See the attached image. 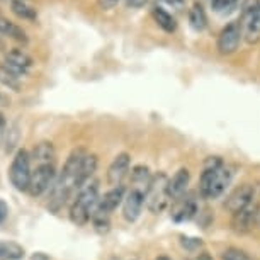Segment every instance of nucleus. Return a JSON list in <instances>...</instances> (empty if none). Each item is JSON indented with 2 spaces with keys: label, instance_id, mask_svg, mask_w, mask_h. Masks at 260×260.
<instances>
[{
  "label": "nucleus",
  "instance_id": "1",
  "mask_svg": "<svg viewBox=\"0 0 260 260\" xmlns=\"http://www.w3.org/2000/svg\"><path fill=\"white\" fill-rule=\"evenodd\" d=\"M233 179V170L224 165L219 156H209L204 164V172L201 175V192L204 198L221 196Z\"/></svg>",
  "mask_w": 260,
  "mask_h": 260
},
{
  "label": "nucleus",
  "instance_id": "2",
  "mask_svg": "<svg viewBox=\"0 0 260 260\" xmlns=\"http://www.w3.org/2000/svg\"><path fill=\"white\" fill-rule=\"evenodd\" d=\"M99 203V184L95 180L85 184L78 190L75 201L70 208V221L77 226H83L92 218V211Z\"/></svg>",
  "mask_w": 260,
  "mask_h": 260
},
{
  "label": "nucleus",
  "instance_id": "3",
  "mask_svg": "<svg viewBox=\"0 0 260 260\" xmlns=\"http://www.w3.org/2000/svg\"><path fill=\"white\" fill-rule=\"evenodd\" d=\"M31 155L26 150H19L12 158L11 169H9V179L11 184L21 192H27L29 182H31Z\"/></svg>",
  "mask_w": 260,
  "mask_h": 260
},
{
  "label": "nucleus",
  "instance_id": "4",
  "mask_svg": "<svg viewBox=\"0 0 260 260\" xmlns=\"http://www.w3.org/2000/svg\"><path fill=\"white\" fill-rule=\"evenodd\" d=\"M169 179H167L165 174H156L153 175L151 179V184L148 190H146V196H145V203H146V208H148L153 214H158L161 213L167 204H169Z\"/></svg>",
  "mask_w": 260,
  "mask_h": 260
},
{
  "label": "nucleus",
  "instance_id": "5",
  "mask_svg": "<svg viewBox=\"0 0 260 260\" xmlns=\"http://www.w3.org/2000/svg\"><path fill=\"white\" fill-rule=\"evenodd\" d=\"M55 179H56L55 165L53 164L38 165L31 174V182H29L27 194L31 198H39L41 194H45L46 190H50L53 187Z\"/></svg>",
  "mask_w": 260,
  "mask_h": 260
},
{
  "label": "nucleus",
  "instance_id": "6",
  "mask_svg": "<svg viewBox=\"0 0 260 260\" xmlns=\"http://www.w3.org/2000/svg\"><path fill=\"white\" fill-rule=\"evenodd\" d=\"M255 199V185L252 184H243L240 185L238 189H235L232 196L228 198L226 204H224V208H226L232 214H237L240 211L247 209L252 206Z\"/></svg>",
  "mask_w": 260,
  "mask_h": 260
},
{
  "label": "nucleus",
  "instance_id": "7",
  "mask_svg": "<svg viewBox=\"0 0 260 260\" xmlns=\"http://www.w3.org/2000/svg\"><path fill=\"white\" fill-rule=\"evenodd\" d=\"M242 36H243V32H242L240 24L237 22L228 24L218 36V51L221 53V55H232V53L238 50Z\"/></svg>",
  "mask_w": 260,
  "mask_h": 260
},
{
  "label": "nucleus",
  "instance_id": "8",
  "mask_svg": "<svg viewBox=\"0 0 260 260\" xmlns=\"http://www.w3.org/2000/svg\"><path fill=\"white\" fill-rule=\"evenodd\" d=\"M32 63H34L32 58L29 56L26 51L12 50V51L6 53L2 67L11 73H14L16 77H22V75H26V72L32 67Z\"/></svg>",
  "mask_w": 260,
  "mask_h": 260
},
{
  "label": "nucleus",
  "instance_id": "9",
  "mask_svg": "<svg viewBox=\"0 0 260 260\" xmlns=\"http://www.w3.org/2000/svg\"><path fill=\"white\" fill-rule=\"evenodd\" d=\"M143 206H145V194L136 189H129V192L124 196V201H122V216H124L126 221L135 223L140 218Z\"/></svg>",
  "mask_w": 260,
  "mask_h": 260
},
{
  "label": "nucleus",
  "instance_id": "10",
  "mask_svg": "<svg viewBox=\"0 0 260 260\" xmlns=\"http://www.w3.org/2000/svg\"><path fill=\"white\" fill-rule=\"evenodd\" d=\"M122 201H124V187L122 185H117V187H112L109 192L104 194V198L99 199L95 209L92 211V216L94 214H101V216H111V213L114 209H117Z\"/></svg>",
  "mask_w": 260,
  "mask_h": 260
},
{
  "label": "nucleus",
  "instance_id": "11",
  "mask_svg": "<svg viewBox=\"0 0 260 260\" xmlns=\"http://www.w3.org/2000/svg\"><path fill=\"white\" fill-rule=\"evenodd\" d=\"M129 165H131V156L127 153H119L112 160V164L109 165V170H107V182H109L112 187H117V185L122 184V180L126 179V175L129 174Z\"/></svg>",
  "mask_w": 260,
  "mask_h": 260
},
{
  "label": "nucleus",
  "instance_id": "12",
  "mask_svg": "<svg viewBox=\"0 0 260 260\" xmlns=\"http://www.w3.org/2000/svg\"><path fill=\"white\" fill-rule=\"evenodd\" d=\"M189 180H190V174L187 169H180L175 172V175L169 180V198L177 201L180 199L182 196L185 194V190H187V185H189Z\"/></svg>",
  "mask_w": 260,
  "mask_h": 260
},
{
  "label": "nucleus",
  "instance_id": "13",
  "mask_svg": "<svg viewBox=\"0 0 260 260\" xmlns=\"http://www.w3.org/2000/svg\"><path fill=\"white\" fill-rule=\"evenodd\" d=\"M129 179H131V189L140 190V192H143L146 196V190L150 187L153 175H151V172L146 165H136L131 170Z\"/></svg>",
  "mask_w": 260,
  "mask_h": 260
},
{
  "label": "nucleus",
  "instance_id": "14",
  "mask_svg": "<svg viewBox=\"0 0 260 260\" xmlns=\"http://www.w3.org/2000/svg\"><path fill=\"white\" fill-rule=\"evenodd\" d=\"M97 165H99V160H97L95 155H87L85 160H83V164L80 167V170H78L77 174V179H75V189L80 190L83 185L89 184L92 175L95 174L97 170Z\"/></svg>",
  "mask_w": 260,
  "mask_h": 260
},
{
  "label": "nucleus",
  "instance_id": "15",
  "mask_svg": "<svg viewBox=\"0 0 260 260\" xmlns=\"http://www.w3.org/2000/svg\"><path fill=\"white\" fill-rule=\"evenodd\" d=\"M31 158L34 161H38V165L53 164L56 158V150H55V146H53L51 141H41V143H38L32 148Z\"/></svg>",
  "mask_w": 260,
  "mask_h": 260
},
{
  "label": "nucleus",
  "instance_id": "16",
  "mask_svg": "<svg viewBox=\"0 0 260 260\" xmlns=\"http://www.w3.org/2000/svg\"><path fill=\"white\" fill-rule=\"evenodd\" d=\"M233 230H237L240 233H245V232H250L255 224V208H247L240 213L233 214Z\"/></svg>",
  "mask_w": 260,
  "mask_h": 260
},
{
  "label": "nucleus",
  "instance_id": "17",
  "mask_svg": "<svg viewBox=\"0 0 260 260\" xmlns=\"http://www.w3.org/2000/svg\"><path fill=\"white\" fill-rule=\"evenodd\" d=\"M0 34H6V36L16 39L17 43H22V45L27 43V36L24 32V29L12 24L11 21H7L6 17H0Z\"/></svg>",
  "mask_w": 260,
  "mask_h": 260
},
{
  "label": "nucleus",
  "instance_id": "18",
  "mask_svg": "<svg viewBox=\"0 0 260 260\" xmlns=\"http://www.w3.org/2000/svg\"><path fill=\"white\" fill-rule=\"evenodd\" d=\"M189 24L194 31H198V32L204 31L206 26H208V17H206V12H204L203 6L194 4L192 9L189 11Z\"/></svg>",
  "mask_w": 260,
  "mask_h": 260
},
{
  "label": "nucleus",
  "instance_id": "19",
  "mask_svg": "<svg viewBox=\"0 0 260 260\" xmlns=\"http://www.w3.org/2000/svg\"><path fill=\"white\" fill-rule=\"evenodd\" d=\"M151 14H153V19L156 21V24L164 29V31L167 32H174L175 29H177V22H175V19L170 16L169 12L164 11L161 7H153V11H151Z\"/></svg>",
  "mask_w": 260,
  "mask_h": 260
},
{
  "label": "nucleus",
  "instance_id": "20",
  "mask_svg": "<svg viewBox=\"0 0 260 260\" xmlns=\"http://www.w3.org/2000/svg\"><path fill=\"white\" fill-rule=\"evenodd\" d=\"M11 11L16 14L19 19H26V21H36V17H38L36 9L27 6L26 0H11Z\"/></svg>",
  "mask_w": 260,
  "mask_h": 260
},
{
  "label": "nucleus",
  "instance_id": "21",
  "mask_svg": "<svg viewBox=\"0 0 260 260\" xmlns=\"http://www.w3.org/2000/svg\"><path fill=\"white\" fill-rule=\"evenodd\" d=\"M24 248L14 242H0V255L4 260H21L24 258Z\"/></svg>",
  "mask_w": 260,
  "mask_h": 260
},
{
  "label": "nucleus",
  "instance_id": "22",
  "mask_svg": "<svg viewBox=\"0 0 260 260\" xmlns=\"http://www.w3.org/2000/svg\"><path fill=\"white\" fill-rule=\"evenodd\" d=\"M0 85L7 87L9 90L19 92V89H21V80H19V77H16L14 73L6 70L4 67H0Z\"/></svg>",
  "mask_w": 260,
  "mask_h": 260
},
{
  "label": "nucleus",
  "instance_id": "23",
  "mask_svg": "<svg viewBox=\"0 0 260 260\" xmlns=\"http://www.w3.org/2000/svg\"><path fill=\"white\" fill-rule=\"evenodd\" d=\"M194 214H196V204L192 201H185V203H182V206L174 213V218L177 219V221H185V219L192 218Z\"/></svg>",
  "mask_w": 260,
  "mask_h": 260
},
{
  "label": "nucleus",
  "instance_id": "24",
  "mask_svg": "<svg viewBox=\"0 0 260 260\" xmlns=\"http://www.w3.org/2000/svg\"><path fill=\"white\" fill-rule=\"evenodd\" d=\"M235 6H237V0H213V7L216 12L219 14H228L232 12Z\"/></svg>",
  "mask_w": 260,
  "mask_h": 260
},
{
  "label": "nucleus",
  "instance_id": "25",
  "mask_svg": "<svg viewBox=\"0 0 260 260\" xmlns=\"http://www.w3.org/2000/svg\"><path fill=\"white\" fill-rule=\"evenodd\" d=\"M223 260H250L248 255H245L242 250L238 248H228L223 253Z\"/></svg>",
  "mask_w": 260,
  "mask_h": 260
},
{
  "label": "nucleus",
  "instance_id": "26",
  "mask_svg": "<svg viewBox=\"0 0 260 260\" xmlns=\"http://www.w3.org/2000/svg\"><path fill=\"white\" fill-rule=\"evenodd\" d=\"M180 243H182V247L187 250H198L201 245H203V242H201L199 238H185V237H182Z\"/></svg>",
  "mask_w": 260,
  "mask_h": 260
},
{
  "label": "nucleus",
  "instance_id": "27",
  "mask_svg": "<svg viewBox=\"0 0 260 260\" xmlns=\"http://www.w3.org/2000/svg\"><path fill=\"white\" fill-rule=\"evenodd\" d=\"M161 6H167L170 9H175V11H180L184 6V0H158Z\"/></svg>",
  "mask_w": 260,
  "mask_h": 260
},
{
  "label": "nucleus",
  "instance_id": "28",
  "mask_svg": "<svg viewBox=\"0 0 260 260\" xmlns=\"http://www.w3.org/2000/svg\"><path fill=\"white\" fill-rule=\"evenodd\" d=\"M119 4V0H99V6L102 9H112Z\"/></svg>",
  "mask_w": 260,
  "mask_h": 260
},
{
  "label": "nucleus",
  "instance_id": "29",
  "mask_svg": "<svg viewBox=\"0 0 260 260\" xmlns=\"http://www.w3.org/2000/svg\"><path fill=\"white\" fill-rule=\"evenodd\" d=\"M7 214H9V208H7V204L4 203V201H0V223H2L4 219L7 218Z\"/></svg>",
  "mask_w": 260,
  "mask_h": 260
},
{
  "label": "nucleus",
  "instance_id": "30",
  "mask_svg": "<svg viewBox=\"0 0 260 260\" xmlns=\"http://www.w3.org/2000/svg\"><path fill=\"white\" fill-rule=\"evenodd\" d=\"M126 2H127V6H129V7H136V9H138V7H143L145 4L148 2V0H126Z\"/></svg>",
  "mask_w": 260,
  "mask_h": 260
},
{
  "label": "nucleus",
  "instance_id": "31",
  "mask_svg": "<svg viewBox=\"0 0 260 260\" xmlns=\"http://www.w3.org/2000/svg\"><path fill=\"white\" fill-rule=\"evenodd\" d=\"M31 260H50V257H48L46 253H43V252H36L31 257Z\"/></svg>",
  "mask_w": 260,
  "mask_h": 260
},
{
  "label": "nucleus",
  "instance_id": "32",
  "mask_svg": "<svg viewBox=\"0 0 260 260\" xmlns=\"http://www.w3.org/2000/svg\"><path fill=\"white\" fill-rule=\"evenodd\" d=\"M255 224L260 226V204L255 206Z\"/></svg>",
  "mask_w": 260,
  "mask_h": 260
},
{
  "label": "nucleus",
  "instance_id": "33",
  "mask_svg": "<svg viewBox=\"0 0 260 260\" xmlns=\"http://www.w3.org/2000/svg\"><path fill=\"white\" fill-rule=\"evenodd\" d=\"M4 129H6V117H4V114H0V135L4 133Z\"/></svg>",
  "mask_w": 260,
  "mask_h": 260
},
{
  "label": "nucleus",
  "instance_id": "34",
  "mask_svg": "<svg viewBox=\"0 0 260 260\" xmlns=\"http://www.w3.org/2000/svg\"><path fill=\"white\" fill-rule=\"evenodd\" d=\"M198 260H213V258H211L208 253H203V255H199V258H198Z\"/></svg>",
  "mask_w": 260,
  "mask_h": 260
},
{
  "label": "nucleus",
  "instance_id": "35",
  "mask_svg": "<svg viewBox=\"0 0 260 260\" xmlns=\"http://www.w3.org/2000/svg\"><path fill=\"white\" fill-rule=\"evenodd\" d=\"M156 260H170V258H169V257H158Z\"/></svg>",
  "mask_w": 260,
  "mask_h": 260
},
{
  "label": "nucleus",
  "instance_id": "36",
  "mask_svg": "<svg viewBox=\"0 0 260 260\" xmlns=\"http://www.w3.org/2000/svg\"><path fill=\"white\" fill-rule=\"evenodd\" d=\"M0 260H4V258H2V255H0Z\"/></svg>",
  "mask_w": 260,
  "mask_h": 260
}]
</instances>
